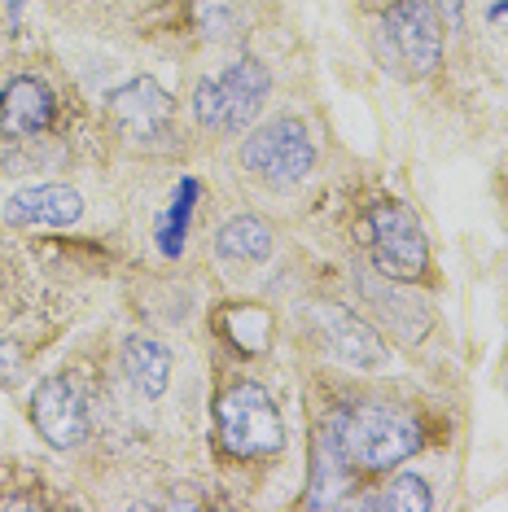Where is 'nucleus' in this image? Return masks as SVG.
I'll use <instances>...</instances> for the list:
<instances>
[{
    "instance_id": "1",
    "label": "nucleus",
    "mask_w": 508,
    "mask_h": 512,
    "mask_svg": "<svg viewBox=\"0 0 508 512\" xmlns=\"http://www.w3.org/2000/svg\"><path fill=\"white\" fill-rule=\"evenodd\" d=\"M325 429L338 442L342 460L351 469H368V473L395 469V464L421 451V425L408 412H395V407H377V403L346 407Z\"/></svg>"
},
{
    "instance_id": "2",
    "label": "nucleus",
    "mask_w": 508,
    "mask_h": 512,
    "mask_svg": "<svg viewBox=\"0 0 508 512\" xmlns=\"http://www.w3.org/2000/svg\"><path fill=\"white\" fill-rule=\"evenodd\" d=\"M219 442L233 456H276L285 447V421L276 412L272 394L254 381H241L215 403Z\"/></svg>"
},
{
    "instance_id": "3",
    "label": "nucleus",
    "mask_w": 508,
    "mask_h": 512,
    "mask_svg": "<svg viewBox=\"0 0 508 512\" xmlns=\"http://www.w3.org/2000/svg\"><path fill=\"white\" fill-rule=\"evenodd\" d=\"M272 75L263 62H237L228 66L219 79H202L198 84V123L211 127V132H246V127L259 119L263 101H268Z\"/></svg>"
},
{
    "instance_id": "4",
    "label": "nucleus",
    "mask_w": 508,
    "mask_h": 512,
    "mask_svg": "<svg viewBox=\"0 0 508 512\" xmlns=\"http://www.w3.org/2000/svg\"><path fill=\"white\" fill-rule=\"evenodd\" d=\"M241 167H246L250 176L281 189V184L307 180V171L316 167V145H311L307 127L298 119H276L246 136V145H241Z\"/></svg>"
},
{
    "instance_id": "5",
    "label": "nucleus",
    "mask_w": 508,
    "mask_h": 512,
    "mask_svg": "<svg viewBox=\"0 0 508 512\" xmlns=\"http://www.w3.org/2000/svg\"><path fill=\"white\" fill-rule=\"evenodd\" d=\"M368 241H373V259L381 276L395 281H417L430 263V241H425L421 219L403 202H377L368 215Z\"/></svg>"
},
{
    "instance_id": "6",
    "label": "nucleus",
    "mask_w": 508,
    "mask_h": 512,
    "mask_svg": "<svg viewBox=\"0 0 508 512\" xmlns=\"http://www.w3.org/2000/svg\"><path fill=\"white\" fill-rule=\"evenodd\" d=\"M381 44L395 57L399 71L430 75L438 66V57H443V27H438L430 0H399L381 18Z\"/></svg>"
},
{
    "instance_id": "7",
    "label": "nucleus",
    "mask_w": 508,
    "mask_h": 512,
    "mask_svg": "<svg viewBox=\"0 0 508 512\" xmlns=\"http://www.w3.org/2000/svg\"><path fill=\"white\" fill-rule=\"evenodd\" d=\"M31 421H36L40 438L57 451L84 447L88 438V407L66 377H44L36 386V394H31Z\"/></svg>"
},
{
    "instance_id": "8",
    "label": "nucleus",
    "mask_w": 508,
    "mask_h": 512,
    "mask_svg": "<svg viewBox=\"0 0 508 512\" xmlns=\"http://www.w3.org/2000/svg\"><path fill=\"white\" fill-rule=\"evenodd\" d=\"M106 114L123 136H132V141H158L163 132H171V114H176V106H171L167 88L158 84V79H132V84L110 92Z\"/></svg>"
},
{
    "instance_id": "9",
    "label": "nucleus",
    "mask_w": 508,
    "mask_h": 512,
    "mask_svg": "<svg viewBox=\"0 0 508 512\" xmlns=\"http://www.w3.org/2000/svg\"><path fill=\"white\" fill-rule=\"evenodd\" d=\"M84 215V197L66 184H36L5 202V219L14 228H71Z\"/></svg>"
},
{
    "instance_id": "10",
    "label": "nucleus",
    "mask_w": 508,
    "mask_h": 512,
    "mask_svg": "<svg viewBox=\"0 0 508 512\" xmlns=\"http://www.w3.org/2000/svg\"><path fill=\"white\" fill-rule=\"evenodd\" d=\"M316 329H320V337H325L329 355H338L342 364H351V368H381L386 364V346H381V337L368 329L364 320H355L351 311L320 307Z\"/></svg>"
},
{
    "instance_id": "11",
    "label": "nucleus",
    "mask_w": 508,
    "mask_h": 512,
    "mask_svg": "<svg viewBox=\"0 0 508 512\" xmlns=\"http://www.w3.org/2000/svg\"><path fill=\"white\" fill-rule=\"evenodd\" d=\"M53 123V92L40 84L36 75L9 79V88L0 92V132L22 141V136H40Z\"/></svg>"
},
{
    "instance_id": "12",
    "label": "nucleus",
    "mask_w": 508,
    "mask_h": 512,
    "mask_svg": "<svg viewBox=\"0 0 508 512\" xmlns=\"http://www.w3.org/2000/svg\"><path fill=\"white\" fill-rule=\"evenodd\" d=\"M171 368H176V359H171V351L163 342H154V337H127L123 342V372L145 399L167 394Z\"/></svg>"
},
{
    "instance_id": "13",
    "label": "nucleus",
    "mask_w": 508,
    "mask_h": 512,
    "mask_svg": "<svg viewBox=\"0 0 508 512\" xmlns=\"http://www.w3.org/2000/svg\"><path fill=\"white\" fill-rule=\"evenodd\" d=\"M346 491H351V464L342 460V451H338V442L329 438V429L320 434L316 442V460H311V495H307V504L311 508H333V504H342Z\"/></svg>"
},
{
    "instance_id": "14",
    "label": "nucleus",
    "mask_w": 508,
    "mask_h": 512,
    "mask_svg": "<svg viewBox=\"0 0 508 512\" xmlns=\"http://www.w3.org/2000/svg\"><path fill=\"white\" fill-rule=\"evenodd\" d=\"M215 250H219V259H228V263H263L272 254V228L254 215H237L219 228Z\"/></svg>"
},
{
    "instance_id": "15",
    "label": "nucleus",
    "mask_w": 508,
    "mask_h": 512,
    "mask_svg": "<svg viewBox=\"0 0 508 512\" xmlns=\"http://www.w3.org/2000/svg\"><path fill=\"white\" fill-rule=\"evenodd\" d=\"M434 499H430V486H425L421 473H399L395 482H386V491L364 499V508H395V512H425Z\"/></svg>"
},
{
    "instance_id": "16",
    "label": "nucleus",
    "mask_w": 508,
    "mask_h": 512,
    "mask_svg": "<svg viewBox=\"0 0 508 512\" xmlns=\"http://www.w3.org/2000/svg\"><path fill=\"white\" fill-rule=\"evenodd\" d=\"M438 9H443V22H447V27H460V14H465V0H438Z\"/></svg>"
},
{
    "instance_id": "17",
    "label": "nucleus",
    "mask_w": 508,
    "mask_h": 512,
    "mask_svg": "<svg viewBox=\"0 0 508 512\" xmlns=\"http://www.w3.org/2000/svg\"><path fill=\"white\" fill-rule=\"evenodd\" d=\"M18 368V351L14 346H0V381H9V372Z\"/></svg>"
},
{
    "instance_id": "18",
    "label": "nucleus",
    "mask_w": 508,
    "mask_h": 512,
    "mask_svg": "<svg viewBox=\"0 0 508 512\" xmlns=\"http://www.w3.org/2000/svg\"><path fill=\"white\" fill-rule=\"evenodd\" d=\"M504 14H508V0H504V5H495V9H491V18H504Z\"/></svg>"
}]
</instances>
